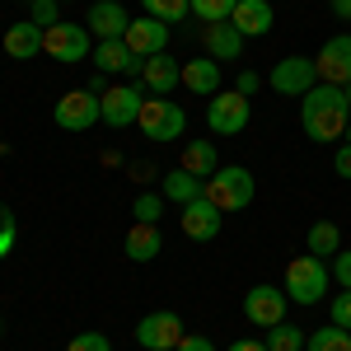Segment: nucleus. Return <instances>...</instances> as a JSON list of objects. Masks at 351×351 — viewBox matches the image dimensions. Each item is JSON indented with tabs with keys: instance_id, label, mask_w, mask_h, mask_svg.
<instances>
[{
	"instance_id": "nucleus-35",
	"label": "nucleus",
	"mask_w": 351,
	"mask_h": 351,
	"mask_svg": "<svg viewBox=\"0 0 351 351\" xmlns=\"http://www.w3.org/2000/svg\"><path fill=\"white\" fill-rule=\"evenodd\" d=\"M328 314H332V324H337V328H347V332H351V291H337V300H332Z\"/></svg>"
},
{
	"instance_id": "nucleus-7",
	"label": "nucleus",
	"mask_w": 351,
	"mask_h": 351,
	"mask_svg": "<svg viewBox=\"0 0 351 351\" xmlns=\"http://www.w3.org/2000/svg\"><path fill=\"white\" fill-rule=\"evenodd\" d=\"M43 52L52 56V61H61V66H80L84 56H89V28L66 24V19L43 28Z\"/></svg>"
},
{
	"instance_id": "nucleus-4",
	"label": "nucleus",
	"mask_w": 351,
	"mask_h": 351,
	"mask_svg": "<svg viewBox=\"0 0 351 351\" xmlns=\"http://www.w3.org/2000/svg\"><path fill=\"white\" fill-rule=\"evenodd\" d=\"M136 127H141V136H145V141H178V136H183V127H188V112L178 108L169 94H145Z\"/></svg>"
},
{
	"instance_id": "nucleus-27",
	"label": "nucleus",
	"mask_w": 351,
	"mask_h": 351,
	"mask_svg": "<svg viewBox=\"0 0 351 351\" xmlns=\"http://www.w3.org/2000/svg\"><path fill=\"white\" fill-rule=\"evenodd\" d=\"M304 342H309V332L295 324H276L267 328V351H304Z\"/></svg>"
},
{
	"instance_id": "nucleus-19",
	"label": "nucleus",
	"mask_w": 351,
	"mask_h": 351,
	"mask_svg": "<svg viewBox=\"0 0 351 351\" xmlns=\"http://www.w3.org/2000/svg\"><path fill=\"white\" fill-rule=\"evenodd\" d=\"M230 24L239 28L243 38H263V33H271L276 14H271L267 0H239V5H234V14H230Z\"/></svg>"
},
{
	"instance_id": "nucleus-20",
	"label": "nucleus",
	"mask_w": 351,
	"mask_h": 351,
	"mask_svg": "<svg viewBox=\"0 0 351 351\" xmlns=\"http://www.w3.org/2000/svg\"><path fill=\"white\" fill-rule=\"evenodd\" d=\"M183 89L202 94V99L220 94V61H211V56H192V61H183Z\"/></svg>"
},
{
	"instance_id": "nucleus-15",
	"label": "nucleus",
	"mask_w": 351,
	"mask_h": 351,
	"mask_svg": "<svg viewBox=\"0 0 351 351\" xmlns=\"http://www.w3.org/2000/svg\"><path fill=\"white\" fill-rule=\"evenodd\" d=\"M178 220H183V234H188V239L206 243V239H216V234H220L225 211H216L206 197H197V202H188V206H183V216H178Z\"/></svg>"
},
{
	"instance_id": "nucleus-9",
	"label": "nucleus",
	"mask_w": 351,
	"mask_h": 351,
	"mask_svg": "<svg viewBox=\"0 0 351 351\" xmlns=\"http://www.w3.org/2000/svg\"><path fill=\"white\" fill-rule=\"evenodd\" d=\"M183 319L173 314V309H155V314H145L141 324H136V342L145 351H173L178 342H183Z\"/></svg>"
},
{
	"instance_id": "nucleus-41",
	"label": "nucleus",
	"mask_w": 351,
	"mask_h": 351,
	"mask_svg": "<svg viewBox=\"0 0 351 351\" xmlns=\"http://www.w3.org/2000/svg\"><path fill=\"white\" fill-rule=\"evenodd\" d=\"M347 104H351V84H347Z\"/></svg>"
},
{
	"instance_id": "nucleus-21",
	"label": "nucleus",
	"mask_w": 351,
	"mask_h": 351,
	"mask_svg": "<svg viewBox=\"0 0 351 351\" xmlns=\"http://www.w3.org/2000/svg\"><path fill=\"white\" fill-rule=\"evenodd\" d=\"M5 52L14 56V61H33V56L43 52V28L33 24V19L10 24V28H5Z\"/></svg>"
},
{
	"instance_id": "nucleus-31",
	"label": "nucleus",
	"mask_w": 351,
	"mask_h": 351,
	"mask_svg": "<svg viewBox=\"0 0 351 351\" xmlns=\"http://www.w3.org/2000/svg\"><path fill=\"white\" fill-rule=\"evenodd\" d=\"M14 239H19V225H14V211L0 202V258L14 253Z\"/></svg>"
},
{
	"instance_id": "nucleus-22",
	"label": "nucleus",
	"mask_w": 351,
	"mask_h": 351,
	"mask_svg": "<svg viewBox=\"0 0 351 351\" xmlns=\"http://www.w3.org/2000/svg\"><path fill=\"white\" fill-rule=\"evenodd\" d=\"M160 253H164L160 225H141V220H136L132 230H127V258H132V263H155Z\"/></svg>"
},
{
	"instance_id": "nucleus-30",
	"label": "nucleus",
	"mask_w": 351,
	"mask_h": 351,
	"mask_svg": "<svg viewBox=\"0 0 351 351\" xmlns=\"http://www.w3.org/2000/svg\"><path fill=\"white\" fill-rule=\"evenodd\" d=\"M160 211H164V197H155V192H141V197L132 202V216L141 220V225H155Z\"/></svg>"
},
{
	"instance_id": "nucleus-36",
	"label": "nucleus",
	"mask_w": 351,
	"mask_h": 351,
	"mask_svg": "<svg viewBox=\"0 0 351 351\" xmlns=\"http://www.w3.org/2000/svg\"><path fill=\"white\" fill-rule=\"evenodd\" d=\"M173 351H216V342H211L206 332H183V342H178Z\"/></svg>"
},
{
	"instance_id": "nucleus-13",
	"label": "nucleus",
	"mask_w": 351,
	"mask_h": 351,
	"mask_svg": "<svg viewBox=\"0 0 351 351\" xmlns=\"http://www.w3.org/2000/svg\"><path fill=\"white\" fill-rule=\"evenodd\" d=\"M94 71L104 75H127V80H141L145 61L122 43V38H108V43H94Z\"/></svg>"
},
{
	"instance_id": "nucleus-17",
	"label": "nucleus",
	"mask_w": 351,
	"mask_h": 351,
	"mask_svg": "<svg viewBox=\"0 0 351 351\" xmlns=\"http://www.w3.org/2000/svg\"><path fill=\"white\" fill-rule=\"evenodd\" d=\"M84 28H89L99 43H108V38H127L132 19H127V10H122L117 0H94V5H89V24Z\"/></svg>"
},
{
	"instance_id": "nucleus-1",
	"label": "nucleus",
	"mask_w": 351,
	"mask_h": 351,
	"mask_svg": "<svg viewBox=\"0 0 351 351\" xmlns=\"http://www.w3.org/2000/svg\"><path fill=\"white\" fill-rule=\"evenodd\" d=\"M351 122V104H347V89L342 84H314L304 99H300V127L314 145H332L347 136Z\"/></svg>"
},
{
	"instance_id": "nucleus-8",
	"label": "nucleus",
	"mask_w": 351,
	"mask_h": 351,
	"mask_svg": "<svg viewBox=\"0 0 351 351\" xmlns=\"http://www.w3.org/2000/svg\"><path fill=\"white\" fill-rule=\"evenodd\" d=\"M286 309H291V295L286 291H276V286H253V291H243V319L253 328H276L286 324Z\"/></svg>"
},
{
	"instance_id": "nucleus-3",
	"label": "nucleus",
	"mask_w": 351,
	"mask_h": 351,
	"mask_svg": "<svg viewBox=\"0 0 351 351\" xmlns=\"http://www.w3.org/2000/svg\"><path fill=\"white\" fill-rule=\"evenodd\" d=\"M328 286H332V271L324 267V258H314V253H300L286 263V281H281V291L291 295V304H319L328 295Z\"/></svg>"
},
{
	"instance_id": "nucleus-32",
	"label": "nucleus",
	"mask_w": 351,
	"mask_h": 351,
	"mask_svg": "<svg viewBox=\"0 0 351 351\" xmlns=\"http://www.w3.org/2000/svg\"><path fill=\"white\" fill-rule=\"evenodd\" d=\"M66 351H112V342L104 337V332H80V337L66 342Z\"/></svg>"
},
{
	"instance_id": "nucleus-43",
	"label": "nucleus",
	"mask_w": 351,
	"mask_h": 351,
	"mask_svg": "<svg viewBox=\"0 0 351 351\" xmlns=\"http://www.w3.org/2000/svg\"><path fill=\"white\" fill-rule=\"evenodd\" d=\"M56 5H66V0H56Z\"/></svg>"
},
{
	"instance_id": "nucleus-6",
	"label": "nucleus",
	"mask_w": 351,
	"mask_h": 351,
	"mask_svg": "<svg viewBox=\"0 0 351 351\" xmlns=\"http://www.w3.org/2000/svg\"><path fill=\"white\" fill-rule=\"evenodd\" d=\"M52 117H56L61 132H89L94 122H104V104H99V94H89V89H71V94L56 99Z\"/></svg>"
},
{
	"instance_id": "nucleus-24",
	"label": "nucleus",
	"mask_w": 351,
	"mask_h": 351,
	"mask_svg": "<svg viewBox=\"0 0 351 351\" xmlns=\"http://www.w3.org/2000/svg\"><path fill=\"white\" fill-rule=\"evenodd\" d=\"M183 169L197 173V178H211V173L220 169L216 145H211V141H188V145H183Z\"/></svg>"
},
{
	"instance_id": "nucleus-11",
	"label": "nucleus",
	"mask_w": 351,
	"mask_h": 351,
	"mask_svg": "<svg viewBox=\"0 0 351 351\" xmlns=\"http://www.w3.org/2000/svg\"><path fill=\"white\" fill-rule=\"evenodd\" d=\"M99 104H104V122L117 127V132H127V127H136V117H141L145 89H141V84H112Z\"/></svg>"
},
{
	"instance_id": "nucleus-39",
	"label": "nucleus",
	"mask_w": 351,
	"mask_h": 351,
	"mask_svg": "<svg viewBox=\"0 0 351 351\" xmlns=\"http://www.w3.org/2000/svg\"><path fill=\"white\" fill-rule=\"evenodd\" d=\"M230 351H267V342H253V337H239Z\"/></svg>"
},
{
	"instance_id": "nucleus-40",
	"label": "nucleus",
	"mask_w": 351,
	"mask_h": 351,
	"mask_svg": "<svg viewBox=\"0 0 351 351\" xmlns=\"http://www.w3.org/2000/svg\"><path fill=\"white\" fill-rule=\"evenodd\" d=\"M332 14L337 19H351V0H332Z\"/></svg>"
},
{
	"instance_id": "nucleus-2",
	"label": "nucleus",
	"mask_w": 351,
	"mask_h": 351,
	"mask_svg": "<svg viewBox=\"0 0 351 351\" xmlns=\"http://www.w3.org/2000/svg\"><path fill=\"white\" fill-rule=\"evenodd\" d=\"M202 197L216 206V211H243V206H253V197H258V183H253V173L243 169V164H220L216 173L202 183Z\"/></svg>"
},
{
	"instance_id": "nucleus-10",
	"label": "nucleus",
	"mask_w": 351,
	"mask_h": 351,
	"mask_svg": "<svg viewBox=\"0 0 351 351\" xmlns=\"http://www.w3.org/2000/svg\"><path fill=\"white\" fill-rule=\"evenodd\" d=\"M314 80H319L314 56H286V61H276V71L267 75V84L276 94H286V99H304L314 89Z\"/></svg>"
},
{
	"instance_id": "nucleus-25",
	"label": "nucleus",
	"mask_w": 351,
	"mask_h": 351,
	"mask_svg": "<svg viewBox=\"0 0 351 351\" xmlns=\"http://www.w3.org/2000/svg\"><path fill=\"white\" fill-rule=\"evenodd\" d=\"M304 243H309L314 258H337V248H342V230H337L332 220H319V225H309Z\"/></svg>"
},
{
	"instance_id": "nucleus-42",
	"label": "nucleus",
	"mask_w": 351,
	"mask_h": 351,
	"mask_svg": "<svg viewBox=\"0 0 351 351\" xmlns=\"http://www.w3.org/2000/svg\"><path fill=\"white\" fill-rule=\"evenodd\" d=\"M0 337H5V324H0Z\"/></svg>"
},
{
	"instance_id": "nucleus-29",
	"label": "nucleus",
	"mask_w": 351,
	"mask_h": 351,
	"mask_svg": "<svg viewBox=\"0 0 351 351\" xmlns=\"http://www.w3.org/2000/svg\"><path fill=\"white\" fill-rule=\"evenodd\" d=\"M234 5H239V0H192V14H197L202 24H225V19L234 14Z\"/></svg>"
},
{
	"instance_id": "nucleus-34",
	"label": "nucleus",
	"mask_w": 351,
	"mask_h": 351,
	"mask_svg": "<svg viewBox=\"0 0 351 351\" xmlns=\"http://www.w3.org/2000/svg\"><path fill=\"white\" fill-rule=\"evenodd\" d=\"M28 5H33V14H28V19H33L38 28L61 24V19H56V0H28Z\"/></svg>"
},
{
	"instance_id": "nucleus-38",
	"label": "nucleus",
	"mask_w": 351,
	"mask_h": 351,
	"mask_svg": "<svg viewBox=\"0 0 351 351\" xmlns=\"http://www.w3.org/2000/svg\"><path fill=\"white\" fill-rule=\"evenodd\" d=\"M332 169H337V178H351V141L337 145V155H332Z\"/></svg>"
},
{
	"instance_id": "nucleus-33",
	"label": "nucleus",
	"mask_w": 351,
	"mask_h": 351,
	"mask_svg": "<svg viewBox=\"0 0 351 351\" xmlns=\"http://www.w3.org/2000/svg\"><path fill=\"white\" fill-rule=\"evenodd\" d=\"M332 281L342 286V291H351V248H337V258H332Z\"/></svg>"
},
{
	"instance_id": "nucleus-14",
	"label": "nucleus",
	"mask_w": 351,
	"mask_h": 351,
	"mask_svg": "<svg viewBox=\"0 0 351 351\" xmlns=\"http://www.w3.org/2000/svg\"><path fill=\"white\" fill-rule=\"evenodd\" d=\"M122 43H127L141 61H145V56H160V52H169V24H164V19H150V14H141V19H132V28H127Z\"/></svg>"
},
{
	"instance_id": "nucleus-5",
	"label": "nucleus",
	"mask_w": 351,
	"mask_h": 351,
	"mask_svg": "<svg viewBox=\"0 0 351 351\" xmlns=\"http://www.w3.org/2000/svg\"><path fill=\"white\" fill-rule=\"evenodd\" d=\"M248 117H253V104L243 99L239 89H220V94H211V104H206V127L216 136H239L248 127Z\"/></svg>"
},
{
	"instance_id": "nucleus-26",
	"label": "nucleus",
	"mask_w": 351,
	"mask_h": 351,
	"mask_svg": "<svg viewBox=\"0 0 351 351\" xmlns=\"http://www.w3.org/2000/svg\"><path fill=\"white\" fill-rule=\"evenodd\" d=\"M304 351H351V332H347V328H337V324L314 328L309 342H304Z\"/></svg>"
},
{
	"instance_id": "nucleus-16",
	"label": "nucleus",
	"mask_w": 351,
	"mask_h": 351,
	"mask_svg": "<svg viewBox=\"0 0 351 351\" xmlns=\"http://www.w3.org/2000/svg\"><path fill=\"white\" fill-rule=\"evenodd\" d=\"M243 43H248V38H243L230 19H225V24H206V28H202V47H206V56L220 61V66H225V61H239Z\"/></svg>"
},
{
	"instance_id": "nucleus-18",
	"label": "nucleus",
	"mask_w": 351,
	"mask_h": 351,
	"mask_svg": "<svg viewBox=\"0 0 351 351\" xmlns=\"http://www.w3.org/2000/svg\"><path fill=\"white\" fill-rule=\"evenodd\" d=\"M141 84H145L150 94H173V89L183 84V61H173L169 52H160V56H145Z\"/></svg>"
},
{
	"instance_id": "nucleus-12",
	"label": "nucleus",
	"mask_w": 351,
	"mask_h": 351,
	"mask_svg": "<svg viewBox=\"0 0 351 351\" xmlns=\"http://www.w3.org/2000/svg\"><path fill=\"white\" fill-rule=\"evenodd\" d=\"M314 66H319V80L324 84H351V33H337V38H328L319 56H314Z\"/></svg>"
},
{
	"instance_id": "nucleus-37",
	"label": "nucleus",
	"mask_w": 351,
	"mask_h": 351,
	"mask_svg": "<svg viewBox=\"0 0 351 351\" xmlns=\"http://www.w3.org/2000/svg\"><path fill=\"white\" fill-rule=\"evenodd\" d=\"M234 89H239L243 99H253V94L263 89V75H258V71H239V80H234Z\"/></svg>"
},
{
	"instance_id": "nucleus-23",
	"label": "nucleus",
	"mask_w": 351,
	"mask_h": 351,
	"mask_svg": "<svg viewBox=\"0 0 351 351\" xmlns=\"http://www.w3.org/2000/svg\"><path fill=\"white\" fill-rule=\"evenodd\" d=\"M202 183H206V178H197V173H188V169L178 164V169H169V173H164V202L188 206V202L202 197Z\"/></svg>"
},
{
	"instance_id": "nucleus-28",
	"label": "nucleus",
	"mask_w": 351,
	"mask_h": 351,
	"mask_svg": "<svg viewBox=\"0 0 351 351\" xmlns=\"http://www.w3.org/2000/svg\"><path fill=\"white\" fill-rule=\"evenodd\" d=\"M150 19H164V24H183L192 14V0H141Z\"/></svg>"
}]
</instances>
